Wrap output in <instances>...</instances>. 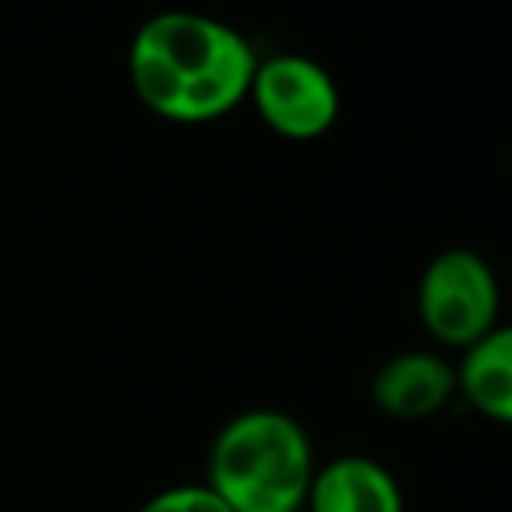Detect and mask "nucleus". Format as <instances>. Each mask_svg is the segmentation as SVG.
<instances>
[{
	"instance_id": "nucleus-1",
	"label": "nucleus",
	"mask_w": 512,
	"mask_h": 512,
	"mask_svg": "<svg viewBox=\"0 0 512 512\" xmlns=\"http://www.w3.org/2000/svg\"><path fill=\"white\" fill-rule=\"evenodd\" d=\"M255 53L203 14H157L136 32L129 77L150 112L175 122H203L230 112L251 91Z\"/></svg>"
},
{
	"instance_id": "nucleus-2",
	"label": "nucleus",
	"mask_w": 512,
	"mask_h": 512,
	"mask_svg": "<svg viewBox=\"0 0 512 512\" xmlns=\"http://www.w3.org/2000/svg\"><path fill=\"white\" fill-rule=\"evenodd\" d=\"M314 481L310 439L283 411L234 415L209 446L206 485L234 512H297Z\"/></svg>"
},
{
	"instance_id": "nucleus-3",
	"label": "nucleus",
	"mask_w": 512,
	"mask_h": 512,
	"mask_svg": "<svg viewBox=\"0 0 512 512\" xmlns=\"http://www.w3.org/2000/svg\"><path fill=\"white\" fill-rule=\"evenodd\" d=\"M418 314L429 335L446 345L471 349L495 328L499 317V283L481 255L450 248L429 262L418 286Z\"/></svg>"
},
{
	"instance_id": "nucleus-4",
	"label": "nucleus",
	"mask_w": 512,
	"mask_h": 512,
	"mask_svg": "<svg viewBox=\"0 0 512 512\" xmlns=\"http://www.w3.org/2000/svg\"><path fill=\"white\" fill-rule=\"evenodd\" d=\"M251 95L262 119L290 140H314L338 115L335 81L307 56H272L255 67Z\"/></svg>"
},
{
	"instance_id": "nucleus-5",
	"label": "nucleus",
	"mask_w": 512,
	"mask_h": 512,
	"mask_svg": "<svg viewBox=\"0 0 512 512\" xmlns=\"http://www.w3.org/2000/svg\"><path fill=\"white\" fill-rule=\"evenodd\" d=\"M453 373L443 359L429 352H405L380 366L373 377V401L394 418H425L436 415L453 394Z\"/></svg>"
},
{
	"instance_id": "nucleus-6",
	"label": "nucleus",
	"mask_w": 512,
	"mask_h": 512,
	"mask_svg": "<svg viewBox=\"0 0 512 512\" xmlns=\"http://www.w3.org/2000/svg\"><path fill=\"white\" fill-rule=\"evenodd\" d=\"M307 502L310 512H401L394 478L366 457H338L314 471Z\"/></svg>"
},
{
	"instance_id": "nucleus-7",
	"label": "nucleus",
	"mask_w": 512,
	"mask_h": 512,
	"mask_svg": "<svg viewBox=\"0 0 512 512\" xmlns=\"http://www.w3.org/2000/svg\"><path fill=\"white\" fill-rule=\"evenodd\" d=\"M460 387L481 415L512 425V328H492L467 349Z\"/></svg>"
},
{
	"instance_id": "nucleus-8",
	"label": "nucleus",
	"mask_w": 512,
	"mask_h": 512,
	"mask_svg": "<svg viewBox=\"0 0 512 512\" xmlns=\"http://www.w3.org/2000/svg\"><path fill=\"white\" fill-rule=\"evenodd\" d=\"M136 512H234L209 485H175L157 492Z\"/></svg>"
}]
</instances>
